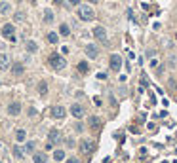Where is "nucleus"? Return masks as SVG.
<instances>
[{
  "instance_id": "21",
  "label": "nucleus",
  "mask_w": 177,
  "mask_h": 163,
  "mask_svg": "<svg viewBox=\"0 0 177 163\" xmlns=\"http://www.w3.org/2000/svg\"><path fill=\"white\" fill-rule=\"evenodd\" d=\"M59 34H61V36H69V34H70V29H69V25H65V23H63V25L59 27Z\"/></svg>"
},
{
  "instance_id": "5",
  "label": "nucleus",
  "mask_w": 177,
  "mask_h": 163,
  "mask_svg": "<svg viewBox=\"0 0 177 163\" xmlns=\"http://www.w3.org/2000/svg\"><path fill=\"white\" fill-rule=\"evenodd\" d=\"M93 36L99 42H107V31H105V27H93Z\"/></svg>"
},
{
  "instance_id": "8",
  "label": "nucleus",
  "mask_w": 177,
  "mask_h": 163,
  "mask_svg": "<svg viewBox=\"0 0 177 163\" xmlns=\"http://www.w3.org/2000/svg\"><path fill=\"white\" fill-rule=\"evenodd\" d=\"M65 114H67V112H65L63 106H54V108H52V116H54L55 120H63V118H65Z\"/></svg>"
},
{
  "instance_id": "18",
  "label": "nucleus",
  "mask_w": 177,
  "mask_h": 163,
  "mask_svg": "<svg viewBox=\"0 0 177 163\" xmlns=\"http://www.w3.org/2000/svg\"><path fill=\"white\" fill-rule=\"evenodd\" d=\"M23 150H25V154H34V142H33V141H29L27 144L23 146Z\"/></svg>"
},
{
  "instance_id": "28",
  "label": "nucleus",
  "mask_w": 177,
  "mask_h": 163,
  "mask_svg": "<svg viewBox=\"0 0 177 163\" xmlns=\"http://www.w3.org/2000/svg\"><path fill=\"white\" fill-rule=\"evenodd\" d=\"M70 6H80V0H69Z\"/></svg>"
},
{
  "instance_id": "25",
  "label": "nucleus",
  "mask_w": 177,
  "mask_h": 163,
  "mask_svg": "<svg viewBox=\"0 0 177 163\" xmlns=\"http://www.w3.org/2000/svg\"><path fill=\"white\" fill-rule=\"evenodd\" d=\"M78 70H80V72H88V63H86V61L78 63Z\"/></svg>"
},
{
  "instance_id": "30",
  "label": "nucleus",
  "mask_w": 177,
  "mask_h": 163,
  "mask_svg": "<svg viewBox=\"0 0 177 163\" xmlns=\"http://www.w3.org/2000/svg\"><path fill=\"white\" fill-rule=\"evenodd\" d=\"M67 163H80L76 157H70V159H67Z\"/></svg>"
},
{
  "instance_id": "10",
  "label": "nucleus",
  "mask_w": 177,
  "mask_h": 163,
  "mask_svg": "<svg viewBox=\"0 0 177 163\" xmlns=\"http://www.w3.org/2000/svg\"><path fill=\"white\" fill-rule=\"evenodd\" d=\"M70 114L74 116V118H82V116H84V108H82L80 104H76V103H74V104L70 106Z\"/></svg>"
},
{
  "instance_id": "33",
  "label": "nucleus",
  "mask_w": 177,
  "mask_h": 163,
  "mask_svg": "<svg viewBox=\"0 0 177 163\" xmlns=\"http://www.w3.org/2000/svg\"><path fill=\"white\" fill-rule=\"evenodd\" d=\"M54 2H55V4H59V2H61V0H54Z\"/></svg>"
},
{
  "instance_id": "3",
  "label": "nucleus",
  "mask_w": 177,
  "mask_h": 163,
  "mask_svg": "<svg viewBox=\"0 0 177 163\" xmlns=\"http://www.w3.org/2000/svg\"><path fill=\"white\" fill-rule=\"evenodd\" d=\"M109 66H111L112 72H120V68H122V57L118 53H112L111 59H109Z\"/></svg>"
},
{
  "instance_id": "32",
  "label": "nucleus",
  "mask_w": 177,
  "mask_h": 163,
  "mask_svg": "<svg viewBox=\"0 0 177 163\" xmlns=\"http://www.w3.org/2000/svg\"><path fill=\"white\" fill-rule=\"evenodd\" d=\"M88 2H91V4H93V2H95V4H97V0H88Z\"/></svg>"
},
{
  "instance_id": "14",
  "label": "nucleus",
  "mask_w": 177,
  "mask_h": 163,
  "mask_svg": "<svg viewBox=\"0 0 177 163\" xmlns=\"http://www.w3.org/2000/svg\"><path fill=\"white\" fill-rule=\"evenodd\" d=\"M33 161L34 163H48V156L42 154V152H34L33 154Z\"/></svg>"
},
{
  "instance_id": "36",
  "label": "nucleus",
  "mask_w": 177,
  "mask_h": 163,
  "mask_svg": "<svg viewBox=\"0 0 177 163\" xmlns=\"http://www.w3.org/2000/svg\"><path fill=\"white\" fill-rule=\"evenodd\" d=\"M0 163H2V161H0Z\"/></svg>"
},
{
  "instance_id": "27",
  "label": "nucleus",
  "mask_w": 177,
  "mask_h": 163,
  "mask_svg": "<svg viewBox=\"0 0 177 163\" xmlns=\"http://www.w3.org/2000/svg\"><path fill=\"white\" fill-rule=\"evenodd\" d=\"M90 127H99V120L97 118H91L90 120Z\"/></svg>"
},
{
  "instance_id": "13",
  "label": "nucleus",
  "mask_w": 177,
  "mask_h": 163,
  "mask_svg": "<svg viewBox=\"0 0 177 163\" xmlns=\"http://www.w3.org/2000/svg\"><path fill=\"white\" fill-rule=\"evenodd\" d=\"M10 65H12V61H10V55H8V53H0V68L4 70V68H8Z\"/></svg>"
},
{
  "instance_id": "16",
  "label": "nucleus",
  "mask_w": 177,
  "mask_h": 163,
  "mask_svg": "<svg viewBox=\"0 0 177 163\" xmlns=\"http://www.w3.org/2000/svg\"><path fill=\"white\" fill-rule=\"evenodd\" d=\"M12 12V4L10 2H0V13L2 15H8Z\"/></svg>"
},
{
  "instance_id": "7",
  "label": "nucleus",
  "mask_w": 177,
  "mask_h": 163,
  "mask_svg": "<svg viewBox=\"0 0 177 163\" xmlns=\"http://www.w3.org/2000/svg\"><path fill=\"white\" fill-rule=\"evenodd\" d=\"M86 55H88L90 59H95V57L99 55V50H97L95 44H88V46H86Z\"/></svg>"
},
{
  "instance_id": "9",
  "label": "nucleus",
  "mask_w": 177,
  "mask_h": 163,
  "mask_svg": "<svg viewBox=\"0 0 177 163\" xmlns=\"http://www.w3.org/2000/svg\"><path fill=\"white\" fill-rule=\"evenodd\" d=\"M13 34H15V27L12 25V23H6V25L2 27V36L10 38V36H13Z\"/></svg>"
},
{
  "instance_id": "24",
  "label": "nucleus",
  "mask_w": 177,
  "mask_h": 163,
  "mask_svg": "<svg viewBox=\"0 0 177 163\" xmlns=\"http://www.w3.org/2000/svg\"><path fill=\"white\" fill-rule=\"evenodd\" d=\"M38 93H40V95H46V93H48V85H46V82H40V85H38Z\"/></svg>"
},
{
  "instance_id": "17",
  "label": "nucleus",
  "mask_w": 177,
  "mask_h": 163,
  "mask_svg": "<svg viewBox=\"0 0 177 163\" xmlns=\"http://www.w3.org/2000/svg\"><path fill=\"white\" fill-rule=\"evenodd\" d=\"M12 152H13V156H15L17 159H23V157H25V150H23L21 146H13Z\"/></svg>"
},
{
  "instance_id": "31",
  "label": "nucleus",
  "mask_w": 177,
  "mask_h": 163,
  "mask_svg": "<svg viewBox=\"0 0 177 163\" xmlns=\"http://www.w3.org/2000/svg\"><path fill=\"white\" fill-rule=\"evenodd\" d=\"M150 66H158V59H153V61H150Z\"/></svg>"
},
{
  "instance_id": "20",
  "label": "nucleus",
  "mask_w": 177,
  "mask_h": 163,
  "mask_svg": "<svg viewBox=\"0 0 177 163\" xmlns=\"http://www.w3.org/2000/svg\"><path fill=\"white\" fill-rule=\"evenodd\" d=\"M44 21H46V23H52V21H54V12H52V10H46V12H44Z\"/></svg>"
},
{
  "instance_id": "15",
  "label": "nucleus",
  "mask_w": 177,
  "mask_h": 163,
  "mask_svg": "<svg viewBox=\"0 0 177 163\" xmlns=\"http://www.w3.org/2000/svg\"><path fill=\"white\" fill-rule=\"evenodd\" d=\"M25 138H27V131H25V129H17L15 131V141L17 142H25Z\"/></svg>"
},
{
  "instance_id": "6",
  "label": "nucleus",
  "mask_w": 177,
  "mask_h": 163,
  "mask_svg": "<svg viewBox=\"0 0 177 163\" xmlns=\"http://www.w3.org/2000/svg\"><path fill=\"white\" fill-rule=\"evenodd\" d=\"M48 141H49V142H54V144H57V142L63 141V137H61V133H59L57 129H52V131L48 133Z\"/></svg>"
},
{
  "instance_id": "35",
  "label": "nucleus",
  "mask_w": 177,
  "mask_h": 163,
  "mask_svg": "<svg viewBox=\"0 0 177 163\" xmlns=\"http://www.w3.org/2000/svg\"><path fill=\"white\" fill-rule=\"evenodd\" d=\"M0 85H2V82H0Z\"/></svg>"
},
{
  "instance_id": "26",
  "label": "nucleus",
  "mask_w": 177,
  "mask_h": 163,
  "mask_svg": "<svg viewBox=\"0 0 177 163\" xmlns=\"http://www.w3.org/2000/svg\"><path fill=\"white\" fill-rule=\"evenodd\" d=\"M13 19H15V21H23V19H25V13H21V12H17V13L13 15Z\"/></svg>"
},
{
  "instance_id": "19",
  "label": "nucleus",
  "mask_w": 177,
  "mask_h": 163,
  "mask_svg": "<svg viewBox=\"0 0 177 163\" xmlns=\"http://www.w3.org/2000/svg\"><path fill=\"white\" fill-rule=\"evenodd\" d=\"M36 50H38V46H36V42H33V40H29V42H27V51H29V53H34Z\"/></svg>"
},
{
  "instance_id": "4",
  "label": "nucleus",
  "mask_w": 177,
  "mask_h": 163,
  "mask_svg": "<svg viewBox=\"0 0 177 163\" xmlns=\"http://www.w3.org/2000/svg\"><path fill=\"white\" fill-rule=\"evenodd\" d=\"M95 148V142L93 141H80V152L82 154H91Z\"/></svg>"
},
{
  "instance_id": "12",
  "label": "nucleus",
  "mask_w": 177,
  "mask_h": 163,
  "mask_svg": "<svg viewBox=\"0 0 177 163\" xmlns=\"http://www.w3.org/2000/svg\"><path fill=\"white\" fill-rule=\"evenodd\" d=\"M10 68H12V72H13L15 76H19V74H23V72H25L23 63H12V65H10Z\"/></svg>"
},
{
  "instance_id": "2",
  "label": "nucleus",
  "mask_w": 177,
  "mask_h": 163,
  "mask_svg": "<svg viewBox=\"0 0 177 163\" xmlns=\"http://www.w3.org/2000/svg\"><path fill=\"white\" fill-rule=\"evenodd\" d=\"M49 65H52L54 70H63V68L67 66V61L59 53H52V55H49Z\"/></svg>"
},
{
  "instance_id": "11",
  "label": "nucleus",
  "mask_w": 177,
  "mask_h": 163,
  "mask_svg": "<svg viewBox=\"0 0 177 163\" xmlns=\"http://www.w3.org/2000/svg\"><path fill=\"white\" fill-rule=\"evenodd\" d=\"M8 114L10 116H19L21 114V103H12L8 106Z\"/></svg>"
},
{
  "instance_id": "29",
  "label": "nucleus",
  "mask_w": 177,
  "mask_h": 163,
  "mask_svg": "<svg viewBox=\"0 0 177 163\" xmlns=\"http://www.w3.org/2000/svg\"><path fill=\"white\" fill-rule=\"evenodd\" d=\"M67 146H70V148L74 146V141H72V138H67Z\"/></svg>"
},
{
  "instance_id": "1",
  "label": "nucleus",
  "mask_w": 177,
  "mask_h": 163,
  "mask_svg": "<svg viewBox=\"0 0 177 163\" xmlns=\"http://www.w3.org/2000/svg\"><path fill=\"white\" fill-rule=\"evenodd\" d=\"M76 13H78V17L82 21H93V17H95V12H93V8L90 4H80L76 8Z\"/></svg>"
},
{
  "instance_id": "23",
  "label": "nucleus",
  "mask_w": 177,
  "mask_h": 163,
  "mask_svg": "<svg viewBox=\"0 0 177 163\" xmlns=\"http://www.w3.org/2000/svg\"><path fill=\"white\" fill-rule=\"evenodd\" d=\"M54 159H55V161H63V159H65V152H63V150H55V152H54Z\"/></svg>"
},
{
  "instance_id": "22",
  "label": "nucleus",
  "mask_w": 177,
  "mask_h": 163,
  "mask_svg": "<svg viewBox=\"0 0 177 163\" xmlns=\"http://www.w3.org/2000/svg\"><path fill=\"white\" fill-rule=\"evenodd\" d=\"M57 40H59L57 32H48V42L49 44H57Z\"/></svg>"
},
{
  "instance_id": "34",
  "label": "nucleus",
  "mask_w": 177,
  "mask_h": 163,
  "mask_svg": "<svg viewBox=\"0 0 177 163\" xmlns=\"http://www.w3.org/2000/svg\"><path fill=\"white\" fill-rule=\"evenodd\" d=\"M31 2H36V0H31Z\"/></svg>"
}]
</instances>
